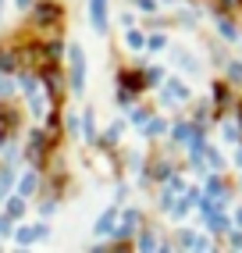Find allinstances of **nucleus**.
<instances>
[{
	"label": "nucleus",
	"mask_w": 242,
	"mask_h": 253,
	"mask_svg": "<svg viewBox=\"0 0 242 253\" xmlns=\"http://www.w3.org/2000/svg\"><path fill=\"white\" fill-rule=\"evenodd\" d=\"M221 7H239V0H217Z\"/></svg>",
	"instance_id": "3"
},
{
	"label": "nucleus",
	"mask_w": 242,
	"mask_h": 253,
	"mask_svg": "<svg viewBox=\"0 0 242 253\" xmlns=\"http://www.w3.org/2000/svg\"><path fill=\"white\" fill-rule=\"evenodd\" d=\"M36 18H40V22H54V18H57V7H50V4H43V7L36 11Z\"/></svg>",
	"instance_id": "1"
},
{
	"label": "nucleus",
	"mask_w": 242,
	"mask_h": 253,
	"mask_svg": "<svg viewBox=\"0 0 242 253\" xmlns=\"http://www.w3.org/2000/svg\"><path fill=\"white\" fill-rule=\"evenodd\" d=\"M93 22L96 29H103V0H93Z\"/></svg>",
	"instance_id": "2"
}]
</instances>
